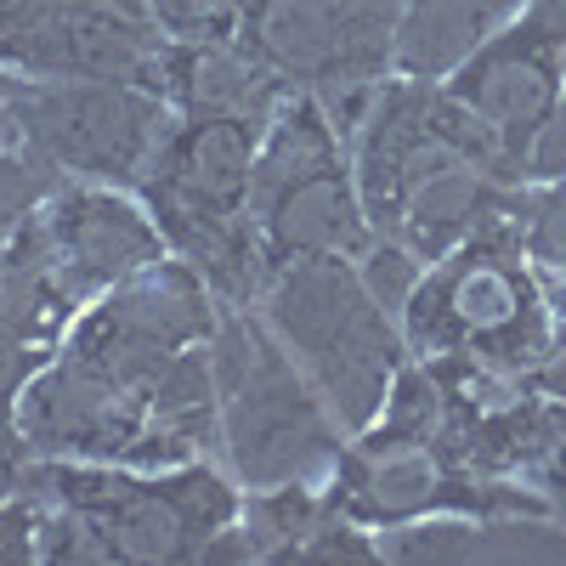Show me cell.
Listing matches in <instances>:
<instances>
[{
    "mask_svg": "<svg viewBox=\"0 0 566 566\" xmlns=\"http://www.w3.org/2000/svg\"><path fill=\"white\" fill-rule=\"evenodd\" d=\"M40 560V510L34 493H0V566H29Z\"/></svg>",
    "mask_w": 566,
    "mask_h": 566,
    "instance_id": "4fadbf2b",
    "label": "cell"
},
{
    "mask_svg": "<svg viewBox=\"0 0 566 566\" xmlns=\"http://www.w3.org/2000/svg\"><path fill=\"white\" fill-rule=\"evenodd\" d=\"M7 148H18V142H12V119H7V97H0V154Z\"/></svg>",
    "mask_w": 566,
    "mask_h": 566,
    "instance_id": "9a60e30c",
    "label": "cell"
},
{
    "mask_svg": "<svg viewBox=\"0 0 566 566\" xmlns=\"http://www.w3.org/2000/svg\"><path fill=\"white\" fill-rule=\"evenodd\" d=\"M527 0H402L397 18V74L448 80L470 52L510 29Z\"/></svg>",
    "mask_w": 566,
    "mask_h": 566,
    "instance_id": "30bf717a",
    "label": "cell"
},
{
    "mask_svg": "<svg viewBox=\"0 0 566 566\" xmlns=\"http://www.w3.org/2000/svg\"><path fill=\"white\" fill-rule=\"evenodd\" d=\"M357 272H363V283H368V295L380 301L386 312L402 317V306H408V295H413V283L424 277V261H419L413 250H402L397 239H380V232H374L368 250L357 255Z\"/></svg>",
    "mask_w": 566,
    "mask_h": 566,
    "instance_id": "7c38bea8",
    "label": "cell"
},
{
    "mask_svg": "<svg viewBox=\"0 0 566 566\" xmlns=\"http://www.w3.org/2000/svg\"><path fill=\"white\" fill-rule=\"evenodd\" d=\"M12 142L74 181L136 187L176 108L159 85L142 80H40L0 69Z\"/></svg>",
    "mask_w": 566,
    "mask_h": 566,
    "instance_id": "8992f818",
    "label": "cell"
},
{
    "mask_svg": "<svg viewBox=\"0 0 566 566\" xmlns=\"http://www.w3.org/2000/svg\"><path fill=\"white\" fill-rule=\"evenodd\" d=\"M216 374V442L244 493L317 482L346 448V424L328 413L306 368L272 335L261 306H221L210 335Z\"/></svg>",
    "mask_w": 566,
    "mask_h": 566,
    "instance_id": "6da1fadb",
    "label": "cell"
},
{
    "mask_svg": "<svg viewBox=\"0 0 566 566\" xmlns=\"http://www.w3.org/2000/svg\"><path fill=\"white\" fill-rule=\"evenodd\" d=\"M40 221L52 232V250H57L63 272L74 277V290L85 301H97L103 290L125 283L130 272L170 255L154 210L136 205L130 193H119L108 181L63 176L52 193L40 199Z\"/></svg>",
    "mask_w": 566,
    "mask_h": 566,
    "instance_id": "ba28073f",
    "label": "cell"
},
{
    "mask_svg": "<svg viewBox=\"0 0 566 566\" xmlns=\"http://www.w3.org/2000/svg\"><path fill=\"white\" fill-rule=\"evenodd\" d=\"M442 85L476 119V130L488 136L504 176L527 181V159L566 97V45L522 12L482 52H470Z\"/></svg>",
    "mask_w": 566,
    "mask_h": 566,
    "instance_id": "52a82bcc",
    "label": "cell"
},
{
    "mask_svg": "<svg viewBox=\"0 0 566 566\" xmlns=\"http://www.w3.org/2000/svg\"><path fill=\"white\" fill-rule=\"evenodd\" d=\"M159 91L176 114H227V119H272L290 97L283 85L239 34L221 40H170Z\"/></svg>",
    "mask_w": 566,
    "mask_h": 566,
    "instance_id": "9c48e42d",
    "label": "cell"
},
{
    "mask_svg": "<svg viewBox=\"0 0 566 566\" xmlns=\"http://www.w3.org/2000/svg\"><path fill=\"white\" fill-rule=\"evenodd\" d=\"M533 493L549 504V515H560L566 522V437H560V448L538 464V476H533Z\"/></svg>",
    "mask_w": 566,
    "mask_h": 566,
    "instance_id": "5bb4252c",
    "label": "cell"
},
{
    "mask_svg": "<svg viewBox=\"0 0 566 566\" xmlns=\"http://www.w3.org/2000/svg\"><path fill=\"white\" fill-rule=\"evenodd\" d=\"M515 239L527 261L549 277H566V176L527 181L522 187V216H515Z\"/></svg>",
    "mask_w": 566,
    "mask_h": 566,
    "instance_id": "8fae6325",
    "label": "cell"
},
{
    "mask_svg": "<svg viewBox=\"0 0 566 566\" xmlns=\"http://www.w3.org/2000/svg\"><path fill=\"white\" fill-rule=\"evenodd\" d=\"M261 317L306 368V380L346 424V437H357L386 408L391 380L408 363V340L397 312L368 295L357 261L328 255L277 266L261 295Z\"/></svg>",
    "mask_w": 566,
    "mask_h": 566,
    "instance_id": "3957f363",
    "label": "cell"
},
{
    "mask_svg": "<svg viewBox=\"0 0 566 566\" xmlns=\"http://www.w3.org/2000/svg\"><path fill=\"white\" fill-rule=\"evenodd\" d=\"M408 357H476L504 374H527L549 357L555 340V295L549 277L527 261L510 227L476 232L424 266L402 306Z\"/></svg>",
    "mask_w": 566,
    "mask_h": 566,
    "instance_id": "7a4b0ae2",
    "label": "cell"
},
{
    "mask_svg": "<svg viewBox=\"0 0 566 566\" xmlns=\"http://www.w3.org/2000/svg\"><path fill=\"white\" fill-rule=\"evenodd\" d=\"M23 488L80 510L108 560H205L216 533H227L244 510V493L199 459L170 470L34 459Z\"/></svg>",
    "mask_w": 566,
    "mask_h": 566,
    "instance_id": "5b68a950",
    "label": "cell"
},
{
    "mask_svg": "<svg viewBox=\"0 0 566 566\" xmlns=\"http://www.w3.org/2000/svg\"><path fill=\"white\" fill-rule=\"evenodd\" d=\"M250 227L272 272L328 255L357 261L374 239L352 170V136L306 91H290L266 119L250 181Z\"/></svg>",
    "mask_w": 566,
    "mask_h": 566,
    "instance_id": "277c9868",
    "label": "cell"
}]
</instances>
